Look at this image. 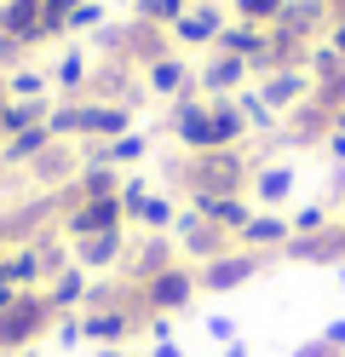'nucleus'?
I'll return each instance as SVG.
<instances>
[{
	"label": "nucleus",
	"instance_id": "f257e3e1",
	"mask_svg": "<svg viewBox=\"0 0 345 357\" xmlns=\"http://www.w3.org/2000/svg\"><path fill=\"white\" fill-rule=\"evenodd\" d=\"M253 155H242V144L236 150H178L173 162H167V178L178 185V196L184 202H213V196H247V178H253Z\"/></svg>",
	"mask_w": 345,
	"mask_h": 357
},
{
	"label": "nucleus",
	"instance_id": "f03ea898",
	"mask_svg": "<svg viewBox=\"0 0 345 357\" xmlns=\"http://www.w3.org/2000/svg\"><path fill=\"white\" fill-rule=\"evenodd\" d=\"M52 323H58V311H52V300H46L40 288L17 294L6 311H0V357H17V351L40 346L46 334H52Z\"/></svg>",
	"mask_w": 345,
	"mask_h": 357
},
{
	"label": "nucleus",
	"instance_id": "7ed1b4c3",
	"mask_svg": "<svg viewBox=\"0 0 345 357\" xmlns=\"http://www.w3.org/2000/svg\"><path fill=\"white\" fill-rule=\"evenodd\" d=\"M196 265H167V271H155L150 282H138L132 288V305L144 311V317H178V311H190L196 305Z\"/></svg>",
	"mask_w": 345,
	"mask_h": 357
},
{
	"label": "nucleus",
	"instance_id": "20e7f679",
	"mask_svg": "<svg viewBox=\"0 0 345 357\" xmlns=\"http://www.w3.org/2000/svg\"><path fill=\"white\" fill-rule=\"evenodd\" d=\"M178 196L167 190H155L144 173H132L127 185H121V213H127V225L132 231H173V219H178Z\"/></svg>",
	"mask_w": 345,
	"mask_h": 357
},
{
	"label": "nucleus",
	"instance_id": "39448f33",
	"mask_svg": "<svg viewBox=\"0 0 345 357\" xmlns=\"http://www.w3.org/2000/svg\"><path fill=\"white\" fill-rule=\"evenodd\" d=\"M230 24V6L224 0H190V6L178 12V24L167 29V40H173V52H213V40H219V29Z\"/></svg>",
	"mask_w": 345,
	"mask_h": 357
},
{
	"label": "nucleus",
	"instance_id": "423d86ee",
	"mask_svg": "<svg viewBox=\"0 0 345 357\" xmlns=\"http://www.w3.org/2000/svg\"><path fill=\"white\" fill-rule=\"evenodd\" d=\"M173 242H178V259H184V265H207V259H219V254L236 248V236L219 231L213 219L196 213V208H178V219H173Z\"/></svg>",
	"mask_w": 345,
	"mask_h": 357
},
{
	"label": "nucleus",
	"instance_id": "0eeeda50",
	"mask_svg": "<svg viewBox=\"0 0 345 357\" xmlns=\"http://www.w3.org/2000/svg\"><path fill=\"white\" fill-rule=\"evenodd\" d=\"M167 265H178V242H173V231H138L132 242H127V259H121V277L127 288H138V282H150L155 271H167Z\"/></svg>",
	"mask_w": 345,
	"mask_h": 357
},
{
	"label": "nucleus",
	"instance_id": "6e6552de",
	"mask_svg": "<svg viewBox=\"0 0 345 357\" xmlns=\"http://www.w3.org/2000/svg\"><path fill=\"white\" fill-rule=\"evenodd\" d=\"M167 132L178 139V150H213V104H207L196 86L190 93H178L173 104H167Z\"/></svg>",
	"mask_w": 345,
	"mask_h": 357
},
{
	"label": "nucleus",
	"instance_id": "1a4fd4ad",
	"mask_svg": "<svg viewBox=\"0 0 345 357\" xmlns=\"http://www.w3.org/2000/svg\"><path fill=\"white\" fill-rule=\"evenodd\" d=\"M259 271H265V259H259V254L230 248V254H219V259L196 265V288H201V294H236V288H247Z\"/></svg>",
	"mask_w": 345,
	"mask_h": 357
},
{
	"label": "nucleus",
	"instance_id": "9d476101",
	"mask_svg": "<svg viewBox=\"0 0 345 357\" xmlns=\"http://www.w3.org/2000/svg\"><path fill=\"white\" fill-rule=\"evenodd\" d=\"M253 93H259L276 116L288 121L299 104L316 98V81H311V70H265V75H253Z\"/></svg>",
	"mask_w": 345,
	"mask_h": 357
},
{
	"label": "nucleus",
	"instance_id": "9b49d317",
	"mask_svg": "<svg viewBox=\"0 0 345 357\" xmlns=\"http://www.w3.org/2000/svg\"><path fill=\"white\" fill-rule=\"evenodd\" d=\"M127 242H132V225H109V231H92L75 242V265L92 277H115L127 259Z\"/></svg>",
	"mask_w": 345,
	"mask_h": 357
},
{
	"label": "nucleus",
	"instance_id": "f8f14e48",
	"mask_svg": "<svg viewBox=\"0 0 345 357\" xmlns=\"http://www.w3.org/2000/svg\"><path fill=\"white\" fill-rule=\"evenodd\" d=\"M138 328H144V311L138 305H92V311H81V334L92 346H127Z\"/></svg>",
	"mask_w": 345,
	"mask_h": 357
},
{
	"label": "nucleus",
	"instance_id": "ddd939ff",
	"mask_svg": "<svg viewBox=\"0 0 345 357\" xmlns=\"http://www.w3.org/2000/svg\"><path fill=\"white\" fill-rule=\"evenodd\" d=\"M138 81H144V93L150 98H178V93H190L196 86V58L190 52H161V58H150L144 70H138Z\"/></svg>",
	"mask_w": 345,
	"mask_h": 357
},
{
	"label": "nucleus",
	"instance_id": "4468645a",
	"mask_svg": "<svg viewBox=\"0 0 345 357\" xmlns=\"http://www.w3.org/2000/svg\"><path fill=\"white\" fill-rule=\"evenodd\" d=\"M242 86H253V70L242 58H230V52H201L196 58V93L201 98H230Z\"/></svg>",
	"mask_w": 345,
	"mask_h": 357
},
{
	"label": "nucleus",
	"instance_id": "2eb2a0df",
	"mask_svg": "<svg viewBox=\"0 0 345 357\" xmlns=\"http://www.w3.org/2000/svg\"><path fill=\"white\" fill-rule=\"evenodd\" d=\"M293 185H299V173H293V162H259L253 167V178H247V196H253V208H270V213H282L288 202H293Z\"/></svg>",
	"mask_w": 345,
	"mask_h": 357
},
{
	"label": "nucleus",
	"instance_id": "dca6fc26",
	"mask_svg": "<svg viewBox=\"0 0 345 357\" xmlns=\"http://www.w3.org/2000/svg\"><path fill=\"white\" fill-rule=\"evenodd\" d=\"M75 173H81V150H75V144H58V139L46 144L29 167H23V178H29L35 190H63Z\"/></svg>",
	"mask_w": 345,
	"mask_h": 357
},
{
	"label": "nucleus",
	"instance_id": "f3484780",
	"mask_svg": "<svg viewBox=\"0 0 345 357\" xmlns=\"http://www.w3.org/2000/svg\"><path fill=\"white\" fill-rule=\"evenodd\" d=\"M288 213H270V208H259L247 219V225L236 231V248H247V254H259V259H270V254H282L288 248Z\"/></svg>",
	"mask_w": 345,
	"mask_h": 357
},
{
	"label": "nucleus",
	"instance_id": "a211bd4d",
	"mask_svg": "<svg viewBox=\"0 0 345 357\" xmlns=\"http://www.w3.org/2000/svg\"><path fill=\"white\" fill-rule=\"evenodd\" d=\"M265 47H270V29H259V24H242V17H230V24L219 29V40H213V52L242 58L253 75H259V63H265Z\"/></svg>",
	"mask_w": 345,
	"mask_h": 357
},
{
	"label": "nucleus",
	"instance_id": "6ab92c4d",
	"mask_svg": "<svg viewBox=\"0 0 345 357\" xmlns=\"http://www.w3.org/2000/svg\"><path fill=\"white\" fill-rule=\"evenodd\" d=\"M92 58L86 47H63L58 58H52V93L58 98H86V81H92Z\"/></svg>",
	"mask_w": 345,
	"mask_h": 357
},
{
	"label": "nucleus",
	"instance_id": "aec40b11",
	"mask_svg": "<svg viewBox=\"0 0 345 357\" xmlns=\"http://www.w3.org/2000/svg\"><path fill=\"white\" fill-rule=\"evenodd\" d=\"M86 288H92V271H81V265H63L58 277L40 282V294L52 300V311L63 317V311H81V305H86Z\"/></svg>",
	"mask_w": 345,
	"mask_h": 357
},
{
	"label": "nucleus",
	"instance_id": "412c9836",
	"mask_svg": "<svg viewBox=\"0 0 345 357\" xmlns=\"http://www.w3.org/2000/svg\"><path fill=\"white\" fill-rule=\"evenodd\" d=\"M132 104H98V98H86V139H121V132H132Z\"/></svg>",
	"mask_w": 345,
	"mask_h": 357
},
{
	"label": "nucleus",
	"instance_id": "4be33fe9",
	"mask_svg": "<svg viewBox=\"0 0 345 357\" xmlns=\"http://www.w3.org/2000/svg\"><path fill=\"white\" fill-rule=\"evenodd\" d=\"M276 29H288L299 40H322V29H328V0H288V12H282Z\"/></svg>",
	"mask_w": 345,
	"mask_h": 357
},
{
	"label": "nucleus",
	"instance_id": "5701e85b",
	"mask_svg": "<svg viewBox=\"0 0 345 357\" xmlns=\"http://www.w3.org/2000/svg\"><path fill=\"white\" fill-rule=\"evenodd\" d=\"M46 144H52V132H46V121H40V127H23V132H12V139H0V162H6L12 173H23V167H29L35 155L46 150Z\"/></svg>",
	"mask_w": 345,
	"mask_h": 357
},
{
	"label": "nucleus",
	"instance_id": "b1692460",
	"mask_svg": "<svg viewBox=\"0 0 345 357\" xmlns=\"http://www.w3.org/2000/svg\"><path fill=\"white\" fill-rule=\"evenodd\" d=\"M184 208H190V202H184ZM196 213H207L219 231H230V236H236V231H242L259 208H253V196H213V202H196Z\"/></svg>",
	"mask_w": 345,
	"mask_h": 357
},
{
	"label": "nucleus",
	"instance_id": "393cba45",
	"mask_svg": "<svg viewBox=\"0 0 345 357\" xmlns=\"http://www.w3.org/2000/svg\"><path fill=\"white\" fill-rule=\"evenodd\" d=\"M6 86V98H52V70H40V63H17V70L0 75Z\"/></svg>",
	"mask_w": 345,
	"mask_h": 357
},
{
	"label": "nucleus",
	"instance_id": "a878e982",
	"mask_svg": "<svg viewBox=\"0 0 345 357\" xmlns=\"http://www.w3.org/2000/svg\"><path fill=\"white\" fill-rule=\"evenodd\" d=\"M328 225H334V202H328V196L299 202V208L288 213V231H293V236H316V231H328Z\"/></svg>",
	"mask_w": 345,
	"mask_h": 357
},
{
	"label": "nucleus",
	"instance_id": "bb28decb",
	"mask_svg": "<svg viewBox=\"0 0 345 357\" xmlns=\"http://www.w3.org/2000/svg\"><path fill=\"white\" fill-rule=\"evenodd\" d=\"M230 17H242V24H259V29H276L288 12V0H224Z\"/></svg>",
	"mask_w": 345,
	"mask_h": 357
},
{
	"label": "nucleus",
	"instance_id": "cd10ccee",
	"mask_svg": "<svg viewBox=\"0 0 345 357\" xmlns=\"http://www.w3.org/2000/svg\"><path fill=\"white\" fill-rule=\"evenodd\" d=\"M121 185H127L121 167H81L75 173V190L81 196H121Z\"/></svg>",
	"mask_w": 345,
	"mask_h": 357
},
{
	"label": "nucleus",
	"instance_id": "c85d7f7f",
	"mask_svg": "<svg viewBox=\"0 0 345 357\" xmlns=\"http://www.w3.org/2000/svg\"><path fill=\"white\" fill-rule=\"evenodd\" d=\"M236 104H242V116H247V132H282V116H276V109L253 93V86H242Z\"/></svg>",
	"mask_w": 345,
	"mask_h": 357
},
{
	"label": "nucleus",
	"instance_id": "c756f323",
	"mask_svg": "<svg viewBox=\"0 0 345 357\" xmlns=\"http://www.w3.org/2000/svg\"><path fill=\"white\" fill-rule=\"evenodd\" d=\"M184 6H190V0H132V17L150 24V29H173Z\"/></svg>",
	"mask_w": 345,
	"mask_h": 357
},
{
	"label": "nucleus",
	"instance_id": "7c9ffc66",
	"mask_svg": "<svg viewBox=\"0 0 345 357\" xmlns=\"http://www.w3.org/2000/svg\"><path fill=\"white\" fill-rule=\"evenodd\" d=\"M109 24V6H104V0H75V6H69V35H98Z\"/></svg>",
	"mask_w": 345,
	"mask_h": 357
},
{
	"label": "nucleus",
	"instance_id": "2f4dec72",
	"mask_svg": "<svg viewBox=\"0 0 345 357\" xmlns=\"http://www.w3.org/2000/svg\"><path fill=\"white\" fill-rule=\"evenodd\" d=\"M46 340H52L58 351H75V346L86 340V334H81V311H63V317L52 323V334H46Z\"/></svg>",
	"mask_w": 345,
	"mask_h": 357
},
{
	"label": "nucleus",
	"instance_id": "473e14b6",
	"mask_svg": "<svg viewBox=\"0 0 345 357\" xmlns=\"http://www.w3.org/2000/svg\"><path fill=\"white\" fill-rule=\"evenodd\" d=\"M207 340H219V346H236V323H230V317H207Z\"/></svg>",
	"mask_w": 345,
	"mask_h": 357
},
{
	"label": "nucleus",
	"instance_id": "72a5a7b5",
	"mask_svg": "<svg viewBox=\"0 0 345 357\" xmlns=\"http://www.w3.org/2000/svg\"><path fill=\"white\" fill-rule=\"evenodd\" d=\"M322 340H328L339 357H345V317H334V323H322Z\"/></svg>",
	"mask_w": 345,
	"mask_h": 357
},
{
	"label": "nucleus",
	"instance_id": "f704fd0d",
	"mask_svg": "<svg viewBox=\"0 0 345 357\" xmlns=\"http://www.w3.org/2000/svg\"><path fill=\"white\" fill-rule=\"evenodd\" d=\"M293 357H339L328 340H322V334H316V340H305V346H293Z\"/></svg>",
	"mask_w": 345,
	"mask_h": 357
},
{
	"label": "nucleus",
	"instance_id": "c9c22d12",
	"mask_svg": "<svg viewBox=\"0 0 345 357\" xmlns=\"http://www.w3.org/2000/svg\"><path fill=\"white\" fill-rule=\"evenodd\" d=\"M322 150H328L334 167H345V132H328V139H322Z\"/></svg>",
	"mask_w": 345,
	"mask_h": 357
},
{
	"label": "nucleus",
	"instance_id": "e433bc0d",
	"mask_svg": "<svg viewBox=\"0 0 345 357\" xmlns=\"http://www.w3.org/2000/svg\"><path fill=\"white\" fill-rule=\"evenodd\" d=\"M322 40H328V47H334V52L345 58V17H334V24H328V29H322Z\"/></svg>",
	"mask_w": 345,
	"mask_h": 357
},
{
	"label": "nucleus",
	"instance_id": "4c0bfd02",
	"mask_svg": "<svg viewBox=\"0 0 345 357\" xmlns=\"http://www.w3.org/2000/svg\"><path fill=\"white\" fill-rule=\"evenodd\" d=\"M144 357H184V351H178V340H161V346H150Z\"/></svg>",
	"mask_w": 345,
	"mask_h": 357
},
{
	"label": "nucleus",
	"instance_id": "58836bf2",
	"mask_svg": "<svg viewBox=\"0 0 345 357\" xmlns=\"http://www.w3.org/2000/svg\"><path fill=\"white\" fill-rule=\"evenodd\" d=\"M98 357H138V351H127V346H98Z\"/></svg>",
	"mask_w": 345,
	"mask_h": 357
},
{
	"label": "nucleus",
	"instance_id": "ea45409f",
	"mask_svg": "<svg viewBox=\"0 0 345 357\" xmlns=\"http://www.w3.org/2000/svg\"><path fill=\"white\" fill-rule=\"evenodd\" d=\"M6 185H12V167L0 162V202H6Z\"/></svg>",
	"mask_w": 345,
	"mask_h": 357
},
{
	"label": "nucleus",
	"instance_id": "a19ab883",
	"mask_svg": "<svg viewBox=\"0 0 345 357\" xmlns=\"http://www.w3.org/2000/svg\"><path fill=\"white\" fill-rule=\"evenodd\" d=\"M224 357H253V351H247V340H236V346H224Z\"/></svg>",
	"mask_w": 345,
	"mask_h": 357
},
{
	"label": "nucleus",
	"instance_id": "79ce46f5",
	"mask_svg": "<svg viewBox=\"0 0 345 357\" xmlns=\"http://www.w3.org/2000/svg\"><path fill=\"white\" fill-rule=\"evenodd\" d=\"M334 17H345V0H328V24H334Z\"/></svg>",
	"mask_w": 345,
	"mask_h": 357
},
{
	"label": "nucleus",
	"instance_id": "37998d69",
	"mask_svg": "<svg viewBox=\"0 0 345 357\" xmlns=\"http://www.w3.org/2000/svg\"><path fill=\"white\" fill-rule=\"evenodd\" d=\"M328 132H345V109H334V127Z\"/></svg>",
	"mask_w": 345,
	"mask_h": 357
},
{
	"label": "nucleus",
	"instance_id": "c03bdc74",
	"mask_svg": "<svg viewBox=\"0 0 345 357\" xmlns=\"http://www.w3.org/2000/svg\"><path fill=\"white\" fill-rule=\"evenodd\" d=\"M339 236H345V213H339Z\"/></svg>",
	"mask_w": 345,
	"mask_h": 357
},
{
	"label": "nucleus",
	"instance_id": "a18cd8bd",
	"mask_svg": "<svg viewBox=\"0 0 345 357\" xmlns=\"http://www.w3.org/2000/svg\"><path fill=\"white\" fill-rule=\"evenodd\" d=\"M0 254H6V242H0Z\"/></svg>",
	"mask_w": 345,
	"mask_h": 357
},
{
	"label": "nucleus",
	"instance_id": "49530a36",
	"mask_svg": "<svg viewBox=\"0 0 345 357\" xmlns=\"http://www.w3.org/2000/svg\"><path fill=\"white\" fill-rule=\"evenodd\" d=\"M0 93H6V86H0Z\"/></svg>",
	"mask_w": 345,
	"mask_h": 357
}]
</instances>
